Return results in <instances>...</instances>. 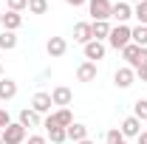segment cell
I'll return each mask as SVG.
<instances>
[{
	"label": "cell",
	"mask_w": 147,
	"mask_h": 144,
	"mask_svg": "<svg viewBox=\"0 0 147 144\" xmlns=\"http://www.w3.org/2000/svg\"><path fill=\"white\" fill-rule=\"evenodd\" d=\"M65 133H68V139H71V141H85V139H88V127L85 124H79V122H74L71 127H65Z\"/></svg>",
	"instance_id": "15"
},
{
	"label": "cell",
	"mask_w": 147,
	"mask_h": 144,
	"mask_svg": "<svg viewBox=\"0 0 147 144\" xmlns=\"http://www.w3.org/2000/svg\"><path fill=\"white\" fill-rule=\"evenodd\" d=\"M65 3H68V6H74V9H76V6H82L85 0H65Z\"/></svg>",
	"instance_id": "33"
},
{
	"label": "cell",
	"mask_w": 147,
	"mask_h": 144,
	"mask_svg": "<svg viewBox=\"0 0 147 144\" xmlns=\"http://www.w3.org/2000/svg\"><path fill=\"white\" fill-rule=\"evenodd\" d=\"M6 31H17L23 26V14L20 11H3V23H0Z\"/></svg>",
	"instance_id": "10"
},
{
	"label": "cell",
	"mask_w": 147,
	"mask_h": 144,
	"mask_svg": "<svg viewBox=\"0 0 147 144\" xmlns=\"http://www.w3.org/2000/svg\"><path fill=\"white\" fill-rule=\"evenodd\" d=\"M26 144H45V136H28Z\"/></svg>",
	"instance_id": "30"
},
{
	"label": "cell",
	"mask_w": 147,
	"mask_h": 144,
	"mask_svg": "<svg viewBox=\"0 0 147 144\" xmlns=\"http://www.w3.org/2000/svg\"><path fill=\"white\" fill-rule=\"evenodd\" d=\"M45 51H48V57H62L65 51H68V42H65V37H48V42H45Z\"/></svg>",
	"instance_id": "4"
},
{
	"label": "cell",
	"mask_w": 147,
	"mask_h": 144,
	"mask_svg": "<svg viewBox=\"0 0 147 144\" xmlns=\"http://www.w3.org/2000/svg\"><path fill=\"white\" fill-rule=\"evenodd\" d=\"M139 68H147V48H139V59H136L133 71H139Z\"/></svg>",
	"instance_id": "28"
},
{
	"label": "cell",
	"mask_w": 147,
	"mask_h": 144,
	"mask_svg": "<svg viewBox=\"0 0 147 144\" xmlns=\"http://www.w3.org/2000/svg\"><path fill=\"white\" fill-rule=\"evenodd\" d=\"M133 116H136V119H144V122H147V99H139V102L133 105Z\"/></svg>",
	"instance_id": "25"
},
{
	"label": "cell",
	"mask_w": 147,
	"mask_h": 144,
	"mask_svg": "<svg viewBox=\"0 0 147 144\" xmlns=\"http://www.w3.org/2000/svg\"><path fill=\"white\" fill-rule=\"evenodd\" d=\"M130 34H133V42H136L139 48H147V26H136V28H130Z\"/></svg>",
	"instance_id": "21"
},
{
	"label": "cell",
	"mask_w": 147,
	"mask_h": 144,
	"mask_svg": "<svg viewBox=\"0 0 147 144\" xmlns=\"http://www.w3.org/2000/svg\"><path fill=\"white\" fill-rule=\"evenodd\" d=\"M79 144H93V141H91V139H85V141H79Z\"/></svg>",
	"instance_id": "34"
},
{
	"label": "cell",
	"mask_w": 147,
	"mask_h": 144,
	"mask_svg": "<svg viewBox=\"0 0 147 144\" xmlns=\"http://www.w3.org/2000/svg\"><path fill=\"white\" fill-rule=\"evenodd\" d=\"M74 40H76V42H82V45H88V42L93 40L91 23H76V26H74Z\"/></svg>",
	"instance_id": "8"
},
{
	"label": "cell",
	"mask_w": 147,
	"mask_h": 144,
	"mask_svg": "<svg viewBox=\"0 0 147 144\" xmlns=\"http://www.w3.org/2000/svg\"><path fill=\"white\" fill-rule=\"evenodd\" d=\"M133 17L139 20V26H147V0L133 6Z\"/></svg>",
	"instance_id": "23"
},
{
	"label": "cell",
	"mask_w": 147,
	"mask_h": 144,
	"mask_svg": "<svg viewBox=\"0 0 147 144\" xmlns=\"http://www.w3.org/2000/svg\"><path fill=\"white\" fill-rule=\"evenodd\" d=\"M28 11L31 14H45L48 11V0H28Z\"/></svg>",
	"instance_id": "24"
},
{
	"label": "cell",
	"mask_w": 147,
	"mask_h": 144,
	"mask_svg": "<svg viewBox=\"0 0 147 144\" xmlns=\"http://www.w3.org/2000/svg\"><path fill=\"white\" fill-rule=\"evenodd\" d=\"M0 23H3V6H0Z\"/></svg>",
	"instance_id": "35"
},
{
	"label": "cell",
	"mask_w": 147,
	"mask_h": 144,
	"mask_svg": "<svg viewBox=\"0 0 147 144\" xmlns=\"http://www.w3.org/2000/svg\"><path fill=\"white\" fill-rule=\"evenodd\" d=\"M96 62H82V65H79V68H76V79H79V82H93V79H96Z\"/></svg>",
	"instance_id": "13"
},
{
	"label": "cell",
	"mask_w": 147,
	"mask_h": 144,
	"mask_svg": "<svg viewBox=\"0 0 147 144\" xmlns=\"http://www.w3.org/2000/svg\"><path fill=\"white\" fill-rule=\"evenodd\" d=\"M51 119H54L59 127H71V124H74V113H71L68 108H59L57 113H51Z\"/></svg>",
	"instance_id": "18"
},
{
	"label": "cell",
	"mask_w": 147,
	"mask_h": 144,
	"mask_svg": "<svg viewBox=\"0 0 147 144\" xmlns=\"http://www.w3.org/2000/svg\"><path fill=\"white\" fill-rule=\"evenodd\" d=\"M0 144H3V130H0Z\"/></svg>",
	"instance_id": "37"
},
{
	"label": "cell",
	"mask_w": 147,
	"mask_h": 144,
	"mask_svg": "<svg viewBox=\"0 0 147 144\" xmlns=\"http://www.w3.org/2000/svg\"><path fill=\"white\" fill-rule=\"evenodd\" d=\"M122 57L127 59V68H136V59H139V45H136V42L125 45V48H122Z\"/></svg>",
	"instance_id": "19"
},
{
	"label": "cell",
	"mask_w": 147,
	"mask_h": 144,
	"mask_svg": "<svg viewBox=\"0 0 147 144\" xmlns=\"http://www.w3.org/2000/svg\"><path fill=\"white\" fill-rule=\"evenodd\" d=\"M88 11H91L93 23H96V20H105V23H108L110 14H113V3H110V0H88Z\"/></svg>",
	"instance_id": "2"
},
{
	"label": "cell",
	"mask_w": 147,
	"mask_h": 144,
	"mask_svg": "<svg viewBox=\"0 0 147 144\" xmlns=\"http://www.w3.org/2000/svg\"><path fill=\"white\" fill-rule=\"evenodd\" d=\"M136 139H139V144H147V130H144V133H139Z\"/></svg>",
	"instance_id": "31"
},
{
	"label": "cell",
	"mask_w": 147,
	"mask_h": 144,
	"mask_svg": "<svg viewBox=\"0 0 147 144\" xmlns=\"http://www.w3.org/2000/svg\"><path fill=\"white\" fill-rule=\"evenodd\" d=\"M11 48H17V34L14 31H3L0 34V51H11Z\"/></svg>",
	"instance_id": "20"
},
{
	"label": "cell",
	"mask_w": 147,
	"mask_h": 144,
	"mask_svg": "<svg viewBox=\"0 0 147 144\" xmlns=\"http://www.w3.org/2000/svg\"><path fill=\"white\" fill-rule=\"evenodd\" d=\"M108 144H119V141H125V136H122V130H108Z\"/></svg>",
	"instance_id": "27"
},
{
	"label": "cell",
	"mask_w": 147,
	"mask_h": 144,
	"mask_svg": "<svg viewBox=\"0 0 147 144\" xmlns=\"http://www.w3.org/2000/svg\"><path fill=\"white\" fill-rule=\"evenodd\" d=\"M85 59H88V62L105 59V42H99V40H91V42L85 45Z\"/></svg>",
	"instance_id": "7"
},
{
	"label": "cell",
	"mask_w": 147,
	"mask_h": 144,
	"mask_svg": "<svg viewBox=\"0 0 147 144\" xmlns=\"http://www.w3.org/2000/svg\"><path fill=\"white\" fill-rule=\"evenodd\" d=\"M51 93H34V99H31V110H37V113H48L51 110Z\"/></svg>",
	"instance_id": "11"
},
{
	"label": "cell",
	"mask_w": 147,
	"mask_h": 144,
	"mask_svg": "<svg viewBox=\"0 0 147 144\" xmlns=\"http://www.w3.org/2000/svg\"><path fill=\"white\" fill-rule=\"evenodd\" d=\"M119 144H127V141H119Z\"/></svg>",
	"instance_id": "39"
},
{
	"label": "cell",
	"mask_w": 147,
	"mask_h": 144,
	"mask_svg": "<svg viewBox=\"0 0 147 144\" xmlns=\"http://www.w3.org/2000/svg\"><path fill=\"white\" fill-rule=\"evenodd\" d=\"M23 141H26V127L20 122H11L3 130V144H23Z\"/></svg>",
	"instance_id": "3"
},
{
	"label": "cell",
	"mask_w": 147,
	"mask_h": 144,
	"mask_svg": "<svg viewBox=\"0 0 147 144\" xmlns=\"http://www.w3.org/2000/svg\"><path fill=\"white\" fill-rule=\"evenodd\" d=\"M20 124H23V127H40V124H42V119H40L37 110L23 108V110H20Z\"/></svg>",
	"instance_id": "14"
},
{
	"label": "cell",
	"mask_w": 147,
	"mask_h": 144,
	"mask_svg": "<svg viewBox=\"0 0 147 144\" xmlns=\"http://www.w3.org/2000/svg\"><path fill=\"white\" fill-rule=\"evenodd\" d=\"M45 130H48V139H51L54 144H62L65 139H68V133H65V127H45Z\"/></svg>",
	"instance_id": "22"
},
{
	"label": "cell",
	"mask_w": 147,
	"mask_h": 144,
	"mask_svg": "<svg viewBox=\"0 0 147 144\" xmlns=\"http://www.w3.org/2000/svg\"><path fill=\"white\" fill-rule=\"evenodd\" d=\"M110 17H116L119 26H125V23L133 17V6H130V3H113V14H110Z\"/></svg>",
	"instance_id": "9"
},
{
	"label": "cell",
	"mask_w": 147,
	"mask_h": 144,
	"mask_svg": "<svg viewBox=\"0 0 147 144\" xmlns=\"http://www.w3.org/2000/svg\"><path fill=\"white\" fill-rule=\"evenodd\" d=\"M130 3H144V0H130Z\"/></svg>",
	"instance_id": "36"
},
{
	"label": "cell",
	"mask_w": 147,
	"mask_h": 144,
	"mask_svg": "<svg viewBox=\"0 0 147 144\" xmlns=\"http://www.w3.org/2000/svg\"><path fill=\"white\" fill-rule=\"evenodd\" d=\"M71 99H74V93H71V88H65V85H59V88H54L51 90V102L54 105H71Z\"/></svg>",
	"instance_id": "12"
},
{
	"label": "cell",
	"mask_w": 147,
	"mask_h": 144,
	"mask_svg": "<svg viewBox=\"0 0 147 144\" xmlns=\"http://www.w3.org/2000/svg\"><path fill=\"white\" fill-rule=\"evenodd\" d=\"M6 6H9V11H23V9H28V0H6Z\"/></svg>",
	"instance_id": "26"
},
{
	"label": "cell",
	"mask_w": 147,
	"mask_h": 144,
	"mask_svg": "<svg viewBox=\"0 0 147 144\" xmlns=\"http://www.w3.org/2000/svg\"><path fill=\"white\" fill-rule=\"evenodd\" d=\"M110 23H105V20H96V23H91V31H93V40H105V37H110Z\"/></svg>",
	"instance_id": "16"
},
{
	"label": "cell",
	"mask_w": 147,
	"mask_h": 144,
	"mask_svg": "<svg viewBox=\"0 0 147 144\" xmlns=\"http://www.w3.org/2000/svg\"><path fill=\"white\" fill-rule=\"evenodd\" d=\"M136 73L142 76V82H147V68H139V71H136Z\"/></svg>",
	"instance_id": "32"
},
{
	"label": "cell",
	"mask_w": 147,
	"mask_h": 144,
	"mask_svg": "<svg viewBox=\"0 0 147 144\" xmlns=\"http://www.w3.org/2000/svg\"><path fill=\"white\" fill-rule=\"evenodd\" d=\"M130 42H133V34H130L127 26H113V28H110V37H108V45H110V48L122 51V48L130 45Z\"/></svg>",
	"instance_id": "1"
},
{
	"label": "cell",
	"mask_w": 147,
	"mask_h": 144,
	"mask_svg": "<svg viewBox=\"0 0 147 144\" xmlns=\"http://www.w3.org/2000/svg\"><path fill=\"white\" fill-rule=\"evenodd\" d=\"M0 79H3V65H0Z\"/></svg>",
	"instance_id": "38"
},
{
	"label": "cell",
	"mask_w": 147,
	"mask_h": 144,
	"mask_svg": "<svg viewBox=\"0 0 147 144\" xmlns=\"http://www.w3.org/2000/svg\"><path fill=\"white\" fill-rule=\"evenodd\" d=\"M133 79H136V71L133 68H119V71L113 73V85L116 88H130Z\"/></svg>",
	"instance_id": "6"
},
{
	"label": "cell",
	"mask_w": 147,
	"mask_h": 144,
	"mask_svg": "<svg viewBox=\"0 0 147 144\" xmlns=\"http://www.w3.org/2000/svg\"><path fill=\"white\" fill-rule=\"evenodd\" d=\"M9 124H11V116H9V110L0 108V130H6Z\"/></svg>",
	"instance_id": "29"
},
{
	"label": "cell",
	"mask_w": 147,
	"mask_h": 144,
	"mask_svg": "<svg viewBox=\"0 0 147 144\" xmlns=\"http://www.w3.org/2000/svg\"><path fill=\"white\" fill-rule=\"evenodd\" d=\"M17 96V82L14 79H0V99H14Z\"/></svg>",
	"instance_id": "17"
},
{
	"label": "cell",
	"mask_w": 147,
	"mask_h": 144,
	"mask_svg": "<svg viewBox=\"0 0 147 144\" xmlns=\"http://www.w3.org/2000/svg\"><path fill=\"white\" fill-rule=\"evenodd\" d=\"M119 130H122V136H125V139H136V136L142 133V119L127 116V119L122 122V127H119Z\"/></svg>",
	"instance_id": "5"
}]
</instances>
